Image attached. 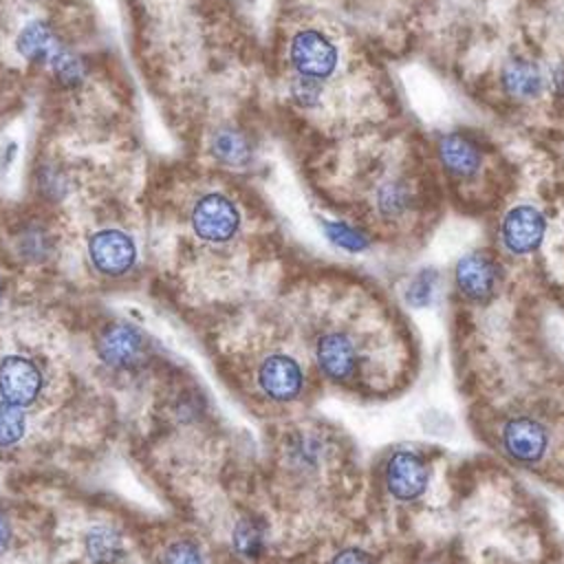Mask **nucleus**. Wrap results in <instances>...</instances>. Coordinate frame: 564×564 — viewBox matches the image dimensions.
<instances>
[{
    "label": "nucleus",
    "instance_id": "obj_2",
    "mask_svg": "<svg viewBox=\"0 0 564 564\" xmlns=\"http://www.w3.org/2000/svg\"><path fill=\"white\" fill-rule=\"evenodd\" d=\"M434 165L445 185L460 198L482 200L496 172L494 145L474 130L454 128L438 132L432 143Z\"/></svg>",
    "mask_w": 564,
    "mask_h": 564
},
{
    "label": "nucleus",
    "instance_id": "obj_9",
    "mask_svg": "<svg viewBox=\"0 0 564 564\" xmlns=\"http://www.w3.org/2000/svg\"><path fill=\"white\" fill-rule=\"evenodd\" d=\"M383 487L397 502H416L430 487L432 467L430 460L412 447H399L390 452L383 463Z\"/></svg>",
    "mask_w": 564,
    "mask_h": 564
},
{
    "label": "nucleus",
    "instance_id": "obj_16",
    "mask_svg": "<svg viewBox=\"0 0 564 564\" xmlns=\"http://www.w3.org/2000/svg\"><path fill=\"white\" fill-rule=\"evenodd\" d=\"M443 278L438 273V269L434 267H421L419 271H414L403 286V302L410 308H430L434 306V302L438 300V291H441Z\"/></svg>",
    "mask_w": 564,
    "mask_h": 564
},
{
    "label": "nucleus",
    "instance_id": "obj_15",
    "mask_svg": "<svg viewBox=\"0 0 564 564\" xmlns=\"http://www.w3.org/2000/svg\"><path fill=\"white\" fill-rule=\"evenodd\" d=\"M260 388L275 401H291L302 392L304 372L302 366L289 355H269L258 370Z\"/></svg>",
    "mask_w": 564,
    "mask_h": 564
},
{
    "label": "nucleus",
    "instance_id": "obj_26",
    "mask_svg": "<svg viewBox=\"0 0 564 564\" xmlns=\"http://www.w3.org/2000/svg\"><path fill=\"white\" fill-rule=\"evenodd\" d=\"M0 300H2V280H0Z\"/></svg>",
    "mask_w": 564,
    "mask_h": 564
},
{
    "label": "nucleus",
    "instance_id": "obj_1",
    "mask_svg": "<svg viewBox=\"0 0 564 564\" xmlns=\"http://www.w3.org/2000/svg\"><path fill=\"white\" fill-rule=\"evenodd\" d=\"M368 225L405 234L416 229L432 207V181L416 152L386 150L361 181V203Z\"/></svg>",
    "mask_w": 564,
    "mask_h": 564
},
{
    "label": "nucleus",
    "instance_id": "obj_19",
    "mask_svg": "<svg viewBox=\"0 0 564 564\" xmlns=\"http://www.w3.org/2000/svg\"><path fill=\"white\" fill-rule=\"evenodd\" d=\"M86 551L93 557V562L112 564V562L119 560L123 546H121V538H119V533L115 529H110V527H95L86 535Z\"/></svg>",
    "mask_w": 564,
    "mask_h": 564
},
{
    "label": "nucleus",
    "instance_id": "obj_20",
    "mask_svg": "<svg viewBox=\"0 0 564 564\" xmlns=\"http://www.w3.org/2000/svg\"><path fill=\"white\" fill-rule=\"evenodd\" d=\"M212 150L223 163H245L251 156L247 137L236 130L216 132V137L212 141Z\"/></svg>",
    "mask_w": 564,
    "mask_h": 564
},
{
    "label": "nucleus",
    "instance_id": "obj_18",
    "mask_svg": "<svg viewBox=\"0 0 564 564\" xmlns=\"http://www.w3.org/2000/svg\"><path fill=\"white\" fill-rule=\"evenodd\" d=\"M324 231L330 238V242L350 253H361L372 245L370 234L364 227L352 225L348 220H326Z\"/></svg>",
    "mask_w": 564,
    "mask_h": 564
},
{
    "label": "nucleus",
    "instance_id": "obj_5",
    "mask_svg": "<svg viewBox=\"0 0 564 564\" xmlns=\"http://www.w3.org/2000/svg\"><path fill=\"white\" fill-rule=\"evenodd\" d=\"M15 46L24 59L33 64H48L57 79L68 86L79 84V79L84 77V64L79 62V57L68 51L53 33V29L44 22L26 24L18 35Z\"/></svg>",
    "mask_w": 564,
    "mask_h": 564
},
{
    "label": "nucleus",
    "instance_id": "obj_4",
    "mask_svg": "<svg viewBox=\"0 0 564 564\" xmlns=\"http://www.w3.org/2000/svg\"><path fill=\"white\" fill-rule=\"evenodd\" d=\"M505 282V264L489 249H474L463 253L452 269V284L456 295L471 304L482 306L496 297Z\"/></svg>",
    "mask_w": 564,
    "mask_h": 564
},
{
    "label": "nucleus",
    "instance_id": "obj_17",
    "mask_svg": "<svg viewBox=\"0 0 564 564\" xmlns=\"http://www.w3.org/2000/svg\"><path fill=\"white\" fill-rule=\"evenodd\" d=\"M264 538H267V527L260 518H253V516L238 520L231 533L234 549L247 560L260 557V553L264 551Z\"/></svg>",
    "mask_w": 564,
    "mask_h": 564
},
{
    "label": "nucleus",
    "instance_id": "obj_3",
    "mask_svg": "<svg viewBox=\"0 0 564 564\" xmlns=\"http://www.w3.org/2000/svg\"><path fill=\"white\" fill-rule=\"evenodd\" d=\"M341 46L322 26H300L291 33L286 44V62L293 77L326 84L335 79L341 66Z\"/></svg>",
    "mask_w": 564,
    "mask_h": 564
},
{
    "label": "nucleus",
    "instance_id": "obj_12",
    "mask_svg": "<svg viewBox=\"0 0 564 564\" xmlns=\"http://www.w3.org/2000/svg\"><path fill=\"white\" fill-rule=\"evenodd\" d=\"M88 256L99 273L117 278L132 269L137 258V247L126 231L101 229L90 236Z\"/></svg>",
    "mask_w": 564,
    "mask_h": 564
},
{
    "label": "nucleus",
    "instance_id": "obj_23",
    "mask_svg": "<svg viewBox=\"0 0 564 564\" xmlns=\"http://www.w3.org/2000/svg\"><path fill=\"white\" fill-rule=\"evenodd\" d=\"M330 564H379L377 557L361 546H346L335 553Z\"/></svg>",
    "mask_w": 564,
    "mask_h": 564
},
{
    "label": "nucleus",
    "instance_id": "obj_13",
    "mask_svg": "<svg viewBox=\"0 0 564 564\" xmlns=\"http://www.w3.org/2000/svg\"><path fill=\"white\" fill-rule=\"evenodd\" d=\"M40 388H42V375L31 359L22 355H7L0 361L2 401L13 403L18 408L29 405L40 394Z\"/></svg>",
    "mask_w": 564,
    "mask_h": 564
},
{
    "label": "nucleus",
    "instance_id": "obj_24",
    "mask_svg": "<svg viewBox=\"0 0 564 564\" xmlns=\"http://www.w3.org/2000/svg\"><path fill=\"white\" fill-rule=\"evenodd\" d=\"M549 70V95L555 101L564 104V59L555 62L553 66L546 68Z\"/></svg>",
    "mask_w": 564,
    "mask_h": 564
},
{
    "label": "nucleus",
    "instance_id": "obj_22",
    "mask_svg": "<svg viewBox=\"0 0 564 564\" xmlns=\"http://www.w3.org/2000/svg\"><path fill=\"white\" fill-rule=\"evenodd\" d=\"M165 564H205V557L196 544L181 540L167 549Z\"/></svg>",
    "mask_w": 564,
    "mask_h": 564
},
{
    "label": "nucleus",
    "instance_id": "obj_14",
    "mask_svg": "<svg viewBox=\"0 0 564 564\" xmlns=\"http://www.w3.org/2000/svg\"><path fill=\"white\" fill-rule=\"evenodd\" d=\"M99 357L112 368H132L145 357V339L130 324H110L97 341Z\"/></svg>",
    "mask_w": 564,
    "mask_h": 564
},
{
    "label": "nucleus",
    "instance_id": "obj_7",
    "mask_svg": "<svg viewBox=\"0 0 564 564\" xmlns=\"http://www.w3.org/2000/svg\"><path fill=\"white\" fill-rule=\"evenodd\" d=\"M240 209L223 192H205L189 209V227L205 245H227L238 236Z\"/></svg>",
    "mask_w": 564,
    "mask_h": 564
},
{
    "label": "nucleus",
    "instance_id": "obj_25",
    "mask_svg": "<svg viewBox=\"0 0 564 564\" xmlns=\"http://www.w3.org/2000/svg\"><path fill=\"white\" fill-rule=\"evenodd\" d=\"M9 535H11V531H9V522H7V518L0 513V553L7 549V544H9Z\"/></svg>",
    "mask_w": 564,
    "mask_h": 564
},
{
    "label": "nucleus",
    "instance_id": "obj_6",
    "mask_svg": "<svg viewBox=\"0 0 564 564\" xmlns=\"http://www.w3.org/2000/svg\"><path fill=\"white\" fill-rule=\"evenodd\" d=\"M496 82L500 95L516 106H529L549 95V70L527 51H511L500 62Z\"/></svg>",
    "mask_w": 564,
    "mask_h": 564
},
{
    "label": "nucleus",
    "instance_id": "obj_21",
    "mask_svg": "<svg viewBox=\"0 0 564 564\" xmlns=\"http://www.w3.org/2000/svg\"><path fill=\"white\" fill-rule=\"evenodd\" d=\"M24 434V414L22 408L0 401V447L18 443Z\"/></svg>",
    "mask_w": 564,
    "mask_h": 564
},
{
    "label": "nucleus",
    "instance_id": "obj_8",
    "mask_svg": "<svg viewBox=\"0 0 564 564\" xmlns=\"http://www.w3.org/2000/svg\"><path fill=\"white\" fill-rule=\"evenodd\" d=\"M544 238L546 214L533 203H516L498 220L500 249L511 258L533 256Z\"/></svg>",
    "mask_w": 564,
    "mask_h": 564
},
{
    "label": "nucleus",
    "instance_id": "obj_10",
    "mask_svg": "<svg viewBox=\"0 0 564 564\" xmlns=\"http://www.w3.org/2000/svg\"><path fill=\"white\" fill-rule=\"evenodd\" d=\"M315 361L330 381L348 383L359 375L364 355L352 333L344 328H330L324 330L315 341Z\"/></svg>",
    "mask_w": 564,
    "mask_h": 564
},
{
    "label": "nucleus",
    "instance_id": "obj_11",
    "mask_svg": "<svg viewBox=\"0 0 564 564\" xmlns=\"http://www.w3.org/2000/svg\"><path fill=\"white\" fill-rule=\"evenodd\" d=\"M500 447L511 463L531 467L544 458L549 449V432L538 419L516 414L509 416L500 427Z\"/></svg>",
    "mask_w": 564,
    "mask_h": 564
}]
</instances>
